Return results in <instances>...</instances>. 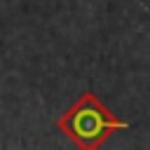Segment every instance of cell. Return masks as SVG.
Returning <instances> with one entry per match:
<instances>
[{
    "instance_id": "6da1fadb",
    "label": "cell",
    "mask_w": 150,
    "mask_h": 150,
    "mask_svg": "<svg viewBox=\"0 0 150 150\" xmlns=\"http://www.w3.org/2000/svg\"><path fill=\"white\" fill-rule=\"evenodd\" d=\"M56 127L75 143L77 150H98L115 131L129 129V122L108 110L94 91H84L56 120Z\"/></svg>"
}]
</instances>
